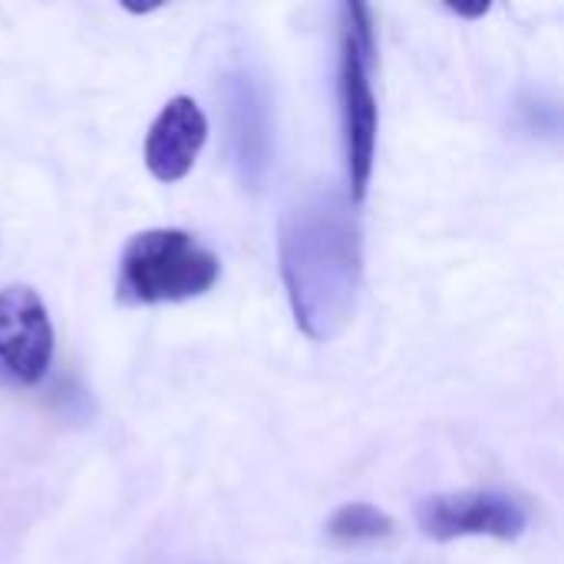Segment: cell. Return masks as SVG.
<instances>
[{
	"instance_id": "1",
	"label": "cell",
	"mask_w": 564,
	"mask_h": 564,
	"mask_svg": "<svg viewBox=\"0 0 564 564\" xmlns=\"http://www.w3.org/2000/svg\"><path fill=\"white\" fill-rule=\"evenodd\" d=\"M278 261L294 324L311 340H334L357 311L364 238L347 192L314 185L278 225Z\"/></svg>"
},
{
	"instance_id": "2",
	"label": "cell",
	"mask_w": 564,
	"mask_h": 564,
	"mask_svg": "<svg viewBox=\"0 0 564 564\" xmlns=\"http://www.w3.org/2000/svg\"><path fill=\"white\" fill-rule=\"evenodd\" d=\"M221 278V261L192 231L149 228L129 238L119 258L116 297L132 307L182 304L208 294Z\"/></svg>"
},
{
	"instance_id": "3",
	"label": "cell",
	"mask_w": 564,
	"mask_h": 564,
	"mask_svg": "<svg viewBox=\"0 0 564 564\" xmlns=\"http://www.w3.org/2000/svg\"><path fill=\"white\" fill-rule=\"evenodd\" d=\"M373 10L364 3L340 7V66H337V99H340V132L347 159V198L357 208L367 198L373 162H377V96H373Z\"/></svg>"
},
{
	"instance_id": "4",
	"label": "cell",
	"mask_w": 564,
	"mask_h": 564,
	"mask_svg": "<svg viewBox=\"0 0 564 564\" xmlns=\"http://www.w3.org/2000/svg\"><path fill=\"white\" fill-rule=\"evenodd\" d=\"M416 525L433 542L499 539L516 542L529 529V509L499 489H463L426 496L416 506Z\"/></svg>"
},
{
	"instance_id": "5",
	"label": "cell",
	"mask_w": 564,
	"mask_h": 564,
	"mask_svg": "<svg viewBox=\"0 0 564 564\" xmlns=\"http://www.w3.org/2000/svg\"><path fill=\"white\" fill-rule=\"evenodd\" d=\"M53 321L43 297L26 284L0 291V380L36 387L53 364Z\"/></svg>"
},
{
	"instance_id": "6",
	"label": "cell",
	"mask_w": 564,
	"mask_h": 564,
	"mask_svg": "<svg viewBox=\"0 0 564 564\" xmlns=\"http://www.w3.org/2000/svg\"><path fill=\"white\" fill-rule=\"evenodd\" d=\"M225 119L231 159L248 188H261L271 165V99L251 66H231L225 76Z\"/></svg>"
},
{
	"instance_id": "7",
	"label": "cell",
	"mask_w": 564,
	"mask_h": 564,
	"mask_svg": "<svg viewBox=\"0 0 564 564\" xmlns=\"http://www.w3.org/2000/svg\"><path fill=\"white\" fill-rule=\"evenodd\" d=\"M208 139V116L192 96H172L145 135V169L172 185L182 182L198 162Z\"/></svg>"
},
{
	"instance_id": "8",
	"label": "cell",
	"mask_w": 564,
	"mask_h": 564,
	"mask_svg": "<svg viewBox=\"0 0 564 564\" xmlns=\"http://www.w3.org/2000/svg\"><path fill=\"white\" fill-rule=\"evenodd\" d=\"M397 532L393 516L380 512L370 502H347L327 519V539L340 545H367V542H383Z\"/></svg>"
}]
</instances>
